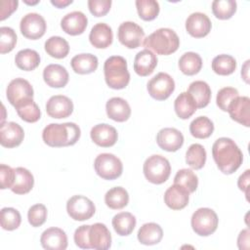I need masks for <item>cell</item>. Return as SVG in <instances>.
I'll return each mask as SVG.
<instances>
[{
    "mask_svg": "<svg viewBox=\"0 0 250 250\" xmlns=\"http://www.w3.org/2000/svg\"><path fill=\"white\" fill-rule=\"evenodd\" d=\"M212 155L219 170L227 175L234 173L242 164L243 154L237 145L229 138L222 137L215 141Z\"/></svg>",
    "mask_w": 250,
    "mask_h": 250,
    "instance_id": "cell-1",
    "label": "cell"
},
{
    "mask_svg": "<svg viewBox=\"0 0 250 250\" xmlns=\"http://www.w3.org/2000/svg\"><path fill=\"white\" fill-rule=\"evenodd\" d=\"M80 135L79 126L73 122L51 123L43 129L42 139L49 146L62 147L76 144Z\"/></svg>",
    "mask_w": 250,
    "mask_h": 250,
    "instance_id": "cell-2",
    "label": "cell"
},
{
    "mask_svg": "<svg viewBox=\"0 0 250 250\" xmlns=\"http://www.w3.org/2000/svg\"><path fill=\"white\" fill-rule=\"evenodd\" d=\"M144 46L157 55H171L180 46V38L171 28H159L149 34L144 40Z\"/></svg>",
    "mask_w": 250,
    "mask_h": 250,
    "instance_id": "cell-3",
    "label": "cell"
},
{
    "mask_svg": "<svg viewBox=\"0 0 250 250\" xmlns=\"http://www.w3.org/2000/svg\"><path fill=\"white\" fill-rule=\"evenodd\" d=\"M104 80L111 89H124L130 81V73L126 60L121 56L107 58L104 64Z\"/></svg>",
    "mask_w": 250,
    "mask_h": 250,
    "instance_id": "cell-4",
    "label": "cell"
},
{
    "mask_svg": "<svg viewBox=\"0 0 250 250\" xmlns=\"http://www.w3.org/2000/svg\"><path fill=\"white\" fill-rule=\"evenodd\" d=\"M146 179L154 185L165 183L171 174V165L167 158L159 154L148 156L143 167Z\"/></svg>",
    "mask_w": 250,
    "mask_h": 250,
    "instance_id": "cell-5",
    "label": "cell"
},
{
    "mask_svg": "<svg viewBox=\"0 0 250 250\" xmlns=\"http://www.w3.org/2000/svg\"><path fill=\"white\" fill-rule=\"evenodd\" d=\"M218 223L219 219L216 212L207 207L197 209L190 220L193 231L200 236H208L214 233L218 228Z\"/></svg>",
    "mask_w": 250,
    "mask_h": 250,
    "instance_id": "cell-6",
    "label": "cell"
},
{
    "mask_svg": "<svg viewBox=\"0 0 250 250\" xmlns=\"http://www.w3.org/2000/svg\"><path fill=\"white\" fill-rule=\"evenodd\" d=\"M95 171L104 180H115L121 176L123 165L121 160L112 153H101L94 162Z\"/></svg>",
    "mask_w": 250,
    "mask_h": 250,
    "instance_id": "cell-7",
    "label": "cell"
},
{
    "mask_svg": "<svg viewBox=\"0 0 250 250\" xmlns=\"http://www.w3.org/2000/svg\"><path fill=\"white\" fill-rule=\"evenodd\" d=\"M68 216L75 221H86L92 218L96 212L95 204L84 195H73L66 202Z\"/></svg>",
    "mask_w": 250,
    "mask_h": 250,
    "instance_id": "cell-8",
    "label": "cell"
},
{
    "mask_svg": "<svg viewBox=\"0 0 250 250\" xmlns=\"http://www.w3.org/2000/svg\"><path fill=\"white\" fill-rule=\"evenodd\" d=\"M146 89L151 98L157 101H164L174 92L175 81L168 73L159 72L147 82Z\"/></svg>",
    "mask_w": 250,
    "mask_h": 250,
    "instance_id": "cell-9",
    "label": "cell"
},
{
    "mask_svg": "<svg viewBox=\"0 0 250 250\" xmlns=\"http://www.w3.org/2000/svg\"><path fill=\"white\" fill-rule=\"evenodd\" d=\"M33 94L34 92L31 84L23 78L13 79L6 89L8 102L14 106L33 99Z\"/></svg>",
    "mask_w": 250,
    "mask_h": 250,
    "instance_id": "cell-10",
    "label": "cell"
},
{
    "mask_svg": "<svg viewBox=\"0 0 250 250\" xmlns=\"http://www.w3.org/2000/svg\"><path fill=\"white\" fill-rule=\"evenodd\" d=\"M117 36L123 46L129 49H136L142 45L145 31L134 21H124L118 27Z\"/></svg>",
    "mask_w": 250,
    "mask_h": 250,
    "instance_id": "cell-11",
    "label": "cell"
},
{
    "mask_svg": "<svg viewBox=\"0 0 250 250\" xmlns=\"http://www.w3.org/2000/svg\"><path fill=\"white\" fill-rule=\"evenodd\" d=\"M47 24L44 18L37 13H28L22 17L20 23L21 34L31 40L41 38L46 32Z\"/></svg>",
    "mask_w": 250,
    "mask_h": 250,
    "instance_id": "cell-12",
    "label": "cell"
},
{
    "mask_svg": "<svg viewBox=\"0 0 250 250\" xmlns=\"http://www.w3.org/2000/svg\"><path fill=\"white\" fill-rule=\"evenodd\" d=\"M46 111L52 118H66L73 111V103L66 96L55 95L47 101Z\"/></svg>",
    "mask_w": 250,
    "mask_h": 250,
    "instance_id": "cell-13",
    "label": "cell"
},
{
    "mask_svg": "<svg viewBox=\"0 0 250 250\" xmlns=\"http://www.w3.org/2000/svg\"><path fill=\"white\" fill-rule=\"evenodd\" d=\"M24 138V132L16 122H5L0 125V144L4 147L12 148L20 146Z\"/></svg>",
    "mask_w": 250,
    "mask_h": 250,
    "instance_id": "cell-14",
    "label": "cell"
},
{
    "mask_svg": "<svg viewBox=\"0 0 250 250\" xmlns=\"http://www.w3.org/2000/svg\"><path fill=\"white\" fill-rule=\"evenodd\" d=\"M212 23L206 14L195 12L190 14L186 21V29L189 35L195 38H202L210 32Z\"/></svg>",
    "mask_w": 250,
    "mask_h": 250,
    "instance_id": "cell-15",
    "label": "cell"
},
{
    "mask_svg": "<svg viewBox=\"0 0 250 250\" xmlns=\"http://www.w3.org/2000/svg\"><path fill=\"white\" fill-rule=\"evenodd\" d=\"M88 241L91 249L105 250L111 246V234L107 227L102 223H95L90 226Z\"/></svg>",
    "mask_w": 250,
    "mask_h": 250,
    "instance_id": "cell-16",
    "label": "cell"
},
{
    "mask_svg": "<svg viewBox=\"0 0 250 250\" xmlns=\"http://www.w3.org/2000/svg\"><path fill=\"white\" fill-rule=\"evenodd\" d=\"M156 143L163 150L174 152L182 147L184 144V136L176 128H163L157 133Z\"/></svg>",
    "mask_w": 250,
    "mask_h": 250,
    "instance_id": "cell-17",
    "label": "cell"
},
{
    "mask_svg": "<svg viewBox=\"0 0 250 250\" xmlns=\"http://www.w3.org/2000/svg\"><path fill=\"white\" fill-rule=\"evenodd\" d=\"M232 120L244 125L250 126V99L246 96H238L231 101L228 110Z\"/></svg>",
    "mask_w": 250,
    "mask_h": 250,
    "instance_id": "cell-18",
    "label": "cell"
},
{
    "mask_svg": "<svg viewBox=\"0 0 250 250\" xmlns=\"http://www.w3.org/2000/svg\"><path fill=\"white\" fill-rule=\"evenodd\" d=\"M92 141L99 146L109 147L115 145L118 139V133L114 127L109 124L102 123L95 125L90 132Z\"/></svg>",
    "mask_w": 250,
    "mask_h": 250,
    "instance_id": "cell-19",
    "label": "cell"
},
{
    "mask_svg": "<svg viewBox=\"0 0 250 250\" xmlns=\"http://www.w3.org/2000/svg\"><path fill=\"white\" fill-rule=\"evenodd\" d=\"M40 242L47 250H64L67 247V236L62 229L53 227L42 232Z\"/></svg>",
    "mask_w": 250,
    "mask_h": 250,
    "instance_id": "cell-20",
    "label": "cell"
},
{
    "mask_svg": "<svg viewBox=\"0 0 250 250\" xmlns=\"http://www.w3.org/2000/svg\"><path fill=\"white\" fill-rule=\"evenodd\" d=\"M88 24L86 15L80 11H73L66 14L61 21L62 29L69 35L82 34Z\"/></svg>",
    "mask_w": 250,
    "mask_h": 250,
    "instance_id": "cell-21",
    "label": "cell"
},
{
    "mask_svg": "<svg viewBox=\"0 0 250 250\" xmlns=\"http://www.w3.org/2000/svg\"><path fill=\"white\" fill-rule=\"evenodd\" d=\"M189 200V192L182 186L174 184L164 193V202L172 210L184 209Z\"/></svg>",
    "mask_w": 250,
    "mask_h": 250,
    "instance_id": "cell-22",
    "label": "cell"
},
{
    "mask_svg": "<svg viewBox=\"0 0 250 250\" xmlns=\"http://www.w3.org/2000/svg\"><path fill=\"white\" fill-rule=\"evenodd\" d=\"M68 72L64 66L52 63L47 65L43 70V79L45 83L52 88H62L68 82Z\"/></svg>",
    "mask_w": 250,
    "mask_h": 250,
    "instance_id": "cell-23",
    "label": "cell"
},
{
    "mask_svg": "<svg viewBox=\"0 0 250 250\" xmlns=\"http://www.w3.org/2000/svg\"><path fill=\"white\" fill-rule=\"evenodd\" d=\"M89 40L92 46L97 49H105L111 45L113 40L112 29L104 22L96 23L89 34Z\"/></svg>",
    "mask_w": 250,
    "mask_h": 250,
    "instance_id": "cell-24",
    "label": "cell"
},
{
    "mask_svg": "<svg viewBox=\"0 0 250 250\" xmlns=\"http://www.w3.org/2000/svg\"><path fill=\"white\" fill-rule=\"evenodd\" d=\"M105 110L108 118L116 122H124L131 115V107L127 101L120 97H113L106 102Z\"/></svg>",
    "mask_w": 250,
    "mask_h": 250,
    "instance_id": "cell-25",
    "label": "cell"
},
{
    "mask_svg": "<svg viewBox=\"0 0 250 250\" xmlns=\"http://www.w3.org/2000/svg\"><path fill=\"white\" fill-rule=\"evenodd\" d=\"M157 65V58L150 50L145 49L140 51L134 60V70L140 76L151 74Z\"/></svg>",
    "mask_w": 250,
    "mask_h": 250,
    "instance_id": "cell-26",
    "label": "cell"
},
{
    "mask_svg": "<svg viewBox=\"0 0 250 250\" xmlns=\"http://www.w3.org/2000/svg\"><path fill=\"white\" fill-rule=\"evenodd\" d=\"M34 185V178L31 172L23 167L15 169V180L11 190L16 194L28 193Z\"/></svg>",
    "mask_w": 250,
    "mask_h": 250,
    "instance_id": "cell-27",
    "label": "cell"
},
{
    "mask_svg": "<svg viewBox=\"0 0 250 250\" xmlns=\"http://www.w3.org/2000/svg\"><path fill=\"white\" fill-rule=\"evenodd\" d=\"M99 62L95 55L89 53H83L74 56L71 59L70 65L75 73L89 74L94 72L98 67Z\"/></svg>",
    "mask_w": 250,
    "mask_h": 250,
    "instance_id": "cell-28",
    "label": "cell"
},
{
    "mask_svg": "<svg viewBox=\"0 0 250 250\" xmlns=\"http://www.w3.org/2000/svg\"><path fill=\"white\" fill-rule=\"evenodd\" d=\"M137 236L144 245H155L161 241L163 230L156 223H146L139 229Z\"/></svg>",
    "mask_w": 250,
    "mask_h": 250,
    "instance_id": "cell-29",
    "label": "cell"
},
{
    "mask_svg": "<svg viewBox=\"0 0 250 250\" xmlns=\"http://www.w3.org/2000/svg\"><path fill=\"white\" fill-rule=\"evenodd\" d=\"M188 93L191 95L198 108L205 107L210 103L211 89L205 81L196 80L191 82L188 88Z\"/></svg>",
    "mask_w": 250,
    "mask_h": 250,
    "instance_id": "cell-30",
    "label": "cell"
},
{
    "mask_svg": "<svg viewBox=\"0 0 250 250\" xmlns=\"http://www.w3.org/2000/svg\"><path fill=\"white\" fill-rule=\"evenodd\" d=\"M197 105L193 98L188 92L181 93L174 102V109L181 119L189 118L196 110Z\"/></svg>",
    "mask_w": 250,
    "mask_h": 250,
    "instance_id": "cell-31",
    "label": "cell"
},
{
    "mask_svg": "<svg viewBox=\"0 0 250 250\" xmlns=\"http://www.w3.org/2000/svg\"><path fill=\"white\" fill-rule=\"evenodd\" d=\"M112 227L120 236H127L134 230L137 221L136 217L129 212H120L112 218Z\"/></svg>",
    "mask_w": 250,
    "mask_h": 250,
    "instance_id": "cell-32",
    "label": "cell"
},
{
    "mask_svg": "<svg viewBox=\"0 0 250 250\" xmlns=\"http://www.w3.org/2000/svg\"><path fill=\"white\" fill-rule=\"evenodd\" d=\"M16 65L25 71L34 70L40 63L39 54L32 49H23L17 53L15 57Z\"/></svg>",
    "mask_w": 250,
    "mask_h": 250,
    "instance_id": "cell-33",
    "label": "cell"
},
{
    "mask_svg": "<svg viewBox=\"0 0 250 250\" xmlns=\"http://www.w3.org/2000/svg\"><path fill=\"white\" fill-rule=\"evenodd\" d=\"M104 202L107 207L113 210H119L127 206L129 202L128 191L122 187H115L106 191Z\"/></svg>",
    "mask_w": 250,
    "mask_h": 250,
    "instance_id": "cell-34",
    "label": "cell"
},
{
    "mask_svg": "<svg viewBox=\"0 0 250 250\" xmlns=\"http://www.w3.org/2000/svg\"><path fill=\"white\" fill-rule=\"evenodd\" d=\"M46 53L55 59H63L69 53L68 42L61 36H51L45 42Z\"/></svg>",
    "mask_w": 250,
    "mask_h": 250,
    "instance_id": "cell-35",
    "label": "cell"
},
{
    "mask_svg": "<svg viewBox=\"0 0 250 250\" xmlns=\"http://www.w3.org/2000/svg\"><path fill=\"white\" fill-rule=\"evenodd\" d=\"M202 67L201 57L194 52H187L179 60V68L186 75H194Z\"/></svg>",
    "mask_w": 250,
    "mask_h": 250,
    "instance_id": "cell-36",
    "label": "cell"
},
{
    "mask_svg": "<svg viewBox=\"0 0 250 250\" xmlns=\"http://www.w3.org/2000/svg\"><path fill=\"white\" fill-rule=\"evenodd\" d=\"M214 131L213 122L206 116H198L189 124V132L196 139L209 138Z\"/></svg>",
    "mask_w": 250,
    "mask_h": 250,
    "instance_id": "cell-37",
    "label": "cell"
},
{
    "mask_svg": "<svg viewBox=\"0 0 250 250\" xmlns=\"http://www.w3.org/2000/svg\"><path fill=\"white\" fill-rule=\"evenodd\" d=\"M187 164L194 170L201 169L206 162V150L200 144H192L186 152Z\"/></svg>",
    "mask_w": 250,
    "mask_h": 250,
    "instance_id": "cell-38",
    "label": "cell"
},
{
    "mask_svg": "<svg viewBox=\"0 0 250 250\" xmlns=\"http://www.w3.org/2000/svg\"><path fill=\"white\" fill-rule=\"evenodd\" d=\"M211 65L215 73L226 76L234 72L236 69V61L230 55L222 54L213 59Z\"/></svg>",
    "mask_w": 250,
    "mask_h": 250,
    "instance_id": "cell-39",
    "label": "cell"
},
{
    "mask_svg": "<svg viewBox=\"0 0 250 250\" xmlns=\"http://www.w3.org/2000/svg\"><path fill=\"white\" fill-rule=\"evenodd\" d=\"M18 115L25 122L34 123L41 117V111L33 99L25 101L15 106Z\"/></svg>",
    "mask_w": 250,
    "mask_h": 250,
    "instance_id": "cell-40",
    "label": "cell"
},
{
    "mask_svg": "<svg viewBox=\"0 0 250 250\" xmlns=\"http://www.w3.org/2000/svg\"><path fill=\"white\" fill-rule=\"evenodd\" d=\"M0 223L5 230L17 229L21 223V214L13 207H4L0 212Z\"/></svg>",
    "mask_w": 250,
    "mask_h": 250,
    "instance_id": "cell-41",
    "label": "cell"
},
{
    "mask_svg": "<svg viewBox=\"0 0 250 250\" xmlns=\"http://www.w3.org/2000/svg\"><path fill=\"white\" fill-rule=\"evenodd\" d=\"M174 184L184 187L189 193H192L197 188L198 178L192 170L184 168L176 173L174 178Z\"/></svg>",
    "mask_w": 250,
    "mask_h": 250,
    "instance_id": "cell-42",
    "label": "cell"
},
{
    "mask_svg": "<svg viewBox=\"0 0 250 250\" xmlns=\"http://www.w3.org/2000/svg\"><path fill=\"white\" fill-rule=\"evenodd\" d=\"M234 0H215L212 2V12L219 20H229L236 12Z\"/></svg>",
    "mask_w": 250,
    "mask_h": 250,
    "instance_id": "cell-43",
    "label": "cell"
},
{
    "mask_svg": "<svg viewBox=\"0 0 250 250\" xmlns=\"http://www.w3.org/2000/svg\"><path fill=\"white\" fill-rule=\"evenodd\" d=\"M136 7L139 17L144 21H152L159 14V3L155 0H137Z\"/></svg>",
    "mask_w": 250,
    "mask_h": 250,
    "instance_id": "cell-44",
    "label": "cell"
},
{
    "mask_svg": "<svg viewBox=\"0 0 250 250\" xmlns=\"http://www.w3.org/2000/svg\"><path fill=\"white\" fill-rule=\"evenodd\" d=\"M17 34L9 26L0 27V53L6 54L11 52L17 44Z\"/></svg>",
    "mask_w": 250,
    "mask_h": 250,
    "instance_id": "cell-45",
    "label": "cell"
},
{
    "mask_svg": "<svg viewBox=\"0 0 250 250\" xmlns=\"http://www.w3.org/2000/svg\"><path fill=\"white\" fill-rule=\"evenodd\" d=\"M28 223L31 227L37 228L42 226L47 219V208L44 204L38 203L32 205L27 212Z\"/></svg>",
    "mask_w": 250,
    "mask_h": 250,
    "instance_id": "cell-46",
    "label": "cell"
},
{
    "mask_svg": "<svg viewBox=\"0 0 250 250\" xmlns=\"http://www.w3.org/2000/svg\"><path fill=\"white\" fill-rule=\"evenodd\" d=\"M238 96L239 95H238L237 89L233 87H224L220 89L217 94V98H216L217 105L223 111H227L231 101Z\"/></svg>",
    "mask_w": 250,
    "mask_h": 250,
    "instance_id": "cell-47",
    "label": "cell"
},
{
    "mask_svg": "<svg viewBox=\"0 0 250 250\" xmlns=\"http://www.w3.org/2000/svg\"><path fill=\"white\" fill-rule=\"evenodd\" d=\"M111 7V0H89L88 8L95 17L105 16Z\"/></svg>",
    "mask_w": 250,
    "mask_h": 250,
    "instance_id": "cell-48",
    "label": "cell"
},
{
    "mask_svg": "<svg viewBox=\"0 0 250 250\" xmlns=\"http://www.w3.org/2000/svg\"><path fill=\"white\" fill-rule=\"evenodd\" d=\"M15 180V169L1 164L0 165V188H11Z\"/></svg>",
    "mask_w": 250,
    "mask_h": 250,
    "instance_id": "cell-49",
    "label": "cell"
},
{
    "mask_svg": "<svg viewBox=\"0 0 250 250\" xmlns=\"http://www.w3.org/2000/svg\"><path fill=\"white\" fill-rule=\"evenodd\" d=\"M90 225H83L78 227L74 231V242L76 246L82 249H91V246L88 241V231Z\"/></svg>",
    "mask_w": 250,
    "mask_h": 250,
    "instance_id": "cell-50",
    "label": "cell"
},
{
    "mask_svg": "<svg viewBox=\"0 0 250 250\" xmlns=\"http://www.w3.org/2000/svg\"><path fill=\"white\" fill-rule=\"evenodd\" d=\"M19 2L17 0H2L1 1V17L0 20L4 21L9 18L10 15L17 10Z\"/></svg>",
    "mask_w": 250,
    "mask_h": 250,
    "instance_id": "cell-51",
    "label": "cell"
},
{
    "mask_svg": "<svg viewBox=\"0 0 250 250\" xmlns=\"http://www.w3.org/2000/svg\"><path fill=\"white\" fill-rule=\"evenodd\" d=\"M249 170H246L242 175L239 176L237 181V186L240 190L244 191L246 198L248 199V189H249Z\"/></svg>",
    "mask_w": 250,
    "mask_h": 250,
    "instance_id": "cell-52",
    "label": "cell"
},
{
    "mask_svg": "<svg viewBox=\"0 0 250 250\" xmlns=\"http://www.w3.org/2000/svg\"><path fill=\"white\" fill-rule=\"evenodd\" d=\"M237 245L239 249H248L249 247V230L243 229L240 231L237 238Z\"/></svg>",
    "mask_w": 250,
    "mask_h": 250,
    "instance_id": "cell-53",
    "label": "cell"
},
{
    "mask_svg": "<svg viewBox=\"0 0 250 250\" xmlns=\"http://www.w3.org/2000/svg\"><path fill=\"white\" fill-rule=\"evenodd\" d=\"M72 2H73L72 0H51V4L60 9L66 7L67 5L71 4Z\"/></svg>",
    "mask_w": 250,
    "mask_h": 250,
    "instance_id": "cell-54",
    "label": "cell"
},
{
    "mask_svg": "<svg viewBox=\"0 0 250 250\" xmlns=\"http://www.w3.org/2000/svg\"><path fill=\"white\" fill-rule=\"evenodd\" d=\"M248 64H249V61H246L243 66V69H241V76L243 77L246 83H248Z\"/></svg>",
    "mask_w": 250,
    "mask_h": 250,
    "instance_id": "cell-55",
    "label": "cell"
},
{
    "mask_svg": "<svg viewBox=\"0 0 250 250\" xmlns=\"http://www.w3.org/2000/svg\"><path fill=\"white\" fill-rule=\"evenodd\" d=\"M26 4H29V5H35L37 3H39V1H36V2H28V1H24Z\"/></svg>",
    "mask_w": 250,
    "mask_h": 250,
    "instance_id": "cell-56",
    "label": "cell"
}]
</instances>
